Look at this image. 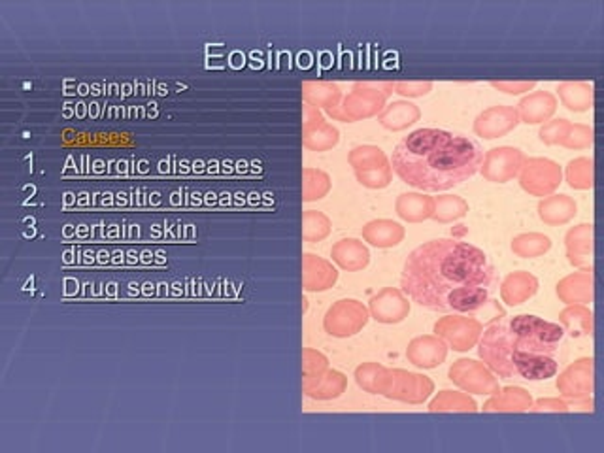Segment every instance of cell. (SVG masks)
<instances>
[{"label": "cell", "mask_w": 604, "mask_h": 453, "mask_svg": "<svg viewBox=\"0 0 604 453\" xmlns=\"http://www.w3.org/2000/svg\"><path fill=\"white\" fill-rule=\"evenodd\" d=\"M333 261L347 272L367 268L371 263V251L357 239H342L331 248Z\"/></svg>", "instance_id": "obj_22"}, {"label": "cell", "mask_w": 604, "mask_h": 453, "mask_svg": "<svg viewBox=\"0 0 604 453\" xmlns=\"http://www.w3.org/2000/svg\"><path fill=\"white\" fill-rule=\"evenodd\" d=\"M565 248L569 263L578 268H591L593 257V225L580 223L565 234Z\"/></svg>", "instance_id": "obj_17"}, {"label": "cell", "mask_w": 604, "mask_h": 453, "mask_svg": "<svg viewBox=\"0 0 604 453\" xmlns=\"http://www.w3.org/2000/svg\"><path fill=\"white\" fill-rule=\"evenodd\" d=\"M367 321H369L367 308H364L359 301L344 299L328 308L323 319V329L331 336L347 338L357 335L364 325H367Z\"/></svg>", "instance_id": "obj_7"}, {"label": "cell", "mask_w": 604, "mask_h": 453, "mask_svg": "<svg viewBox=\"0 0 604 453\" xmlns=\"http://www.w3.org/2000/svg\"><path fill=\"white\" fill-rule=\"evenodd\" d=\"M538 292V280L527 270H518L508 274L501 283V299L508 306H520L535 297Z\"/></svg>", "instance_id": "obj_21"}, {"label": "cell", "mask_w": 604, "mask_h": 453, "mask_svg": "<svg viewBox=\"0 0 604 453\" xmlns=\"http://www.w3.org/2000/svg\"><path fill=\"white\" fill-rule=\"evenodd\" d=\"M388 370L390 369L378 365V362H364V365L355 369V382L364 391L381 395L383 384H386Z\"/></svg>", "instance_id": "obj_37"}, {"label": "cell", "mask_w": 604, "mask_h": 453, "mask_svg": "<svg viewBox=\"0 0 604 453\" xmlns=\"http://www.w3.org/2000/svg\"><path fill=\"white\" fill-rule=\"evenodd\" d=\"M495 268L468 242L438 239L417 246L400 274V292L433 312L470 314L486 306Z\"/></svg>", "instance_id": "obj_1"}, {"label": "cell", "mask_w": 604, "mask_h": 453, "mask_svg": "<svg viewBox=\"0 0 604 453\" xmlns=\"http://www.w3.org/2000/svg\"><path fill=\"white\" fill-rule=\"evenodd\" d=\"M571 121L569 119H550V121H546L542 126H540V131H538V136H540V142L546 144V146H561L566 133H569L571 129Z\"/></svg>", "instance_id": "obj_41"}, {"label": "cell", "mask_w": 604, "mask_h": 453, "mask_svg": "<svg viewBox=\"0 0 604 453\" xmlns=\"http://www.w3.org/2000/svg\"><path fill=\"white\" fill-rule=\"evenodd\" d=\"M520 123L514 106H491L474 119L472 129L484 140H495L514 131Z\"/></svg>", "instance_id": "obj_13"}, {"label": "cell", "mask_w": 604, "mask_h": 453, "mask_svg": "<svg viewBox=\"0 0 604 453\" xmlns=\"http://www.w3.org/2000/svg\"><path fill=\"white\" fill-rule=\"evenodd\" d=\"M566 150H585L593 146V129L590 125H571L563 144Z\"/></svg>", "instance_id": "obj_42"}, {"label": "cell", "mask_w": 604, "mask_h": 453, "mask_svg": "<svg viewBox=\"0 0 604 453\" xmlns=\"http://www.w3.org/2000/svg\"><path fill=\"white\" fill-rule=\"evenodd\" d=\"M561 327L574 338L591 336L593 333V314L585 304H569L559 314Z\"/></svg>", "instance_id": "obj_28"}, {"label": "cell", "mask_w": 604, "mask_h": 453, "mask_svg": "<svg viewBox=\"0 0 604 453\" xmlns=\"http://www.w3.org/2000/svg\"><path fill=\"white\" fill-rule=\"evenodd\" d=\"M331 232V220L321 212L308 210L302 213V240L304 242H320L328 237Z\"/></svg>", "instance_id": "obj_38"}, {"label": "cell", "mask_w": 604, "mask_h": 453, "mask_svg": "<svg viewBox=\"0 0 604 453\" xmlns=\"http://www.w3.org/2000/svg\"><path fill=\"white\" fill-rule=\"evenodd\" d=\"M448 357V344L441 336H417L407 348V359L417 369H436L441 367Z\"/></svg>", "instance_id": "obj_15"}, {"label": "cell", "mask_w": 604, "mask_h": 453, "mask_svg": "<svg viewBox=\"0 0 604 453\" xmlns=\"http://www.w3.org/2000/svg\"><path fill=\"white\" fill-rule=\"evenodd\" d=\"M510 248L521 259H537L552 249V239L542 232H521L512 239Z\"/></svg>", "instance_id": "obj_30"}, {"label": "cell", "mask_w": 604, "mask_h": 453, "mask_svg": "<svg viewBox=\"0 0 604 453\" xmlns=\"http://www.w3.org/2000/svg\"><path fill=\"white\" fill-rule=\"evenodd\" d=\"M328 370V361L323 353L314 350H302V393L312 389L323 374Z\"/></svg>", "instance_id": "obj_34"}, {"label": "cell", "mask_w": 604, "mask_h": 453, "mask_svg": "<svg viewBox=\"0 0 604 453\" xmlns=\"http://www.w3.org/2000/svg\"><path fill=\"white\" fill-rule=\"evenodd\" d=\"M405 227L391 220H374L363 227V239L374 248L390 249L405 240Z\"/></svg>", "instance_id": "obj_24"}, {"label": "cell", "mask_w": 604, "mask_h": 453, "mask_svg": "<svg viewBox=\"0 0 604 453\" xmlns=\"http://www.w3.org/2000/svg\"><path fill=\"white\" fill-rule=\"evenodd\" d=\"M434 333L455 352H468L478 344L484 325L467 316H448L434 323Z\"/></svg>", "instance_id": "obj_9"}, {"label": "cell", "mask_w": 604, "mask_h": 453, "mask_svg": "<svg viewBox=\"0 0 604 453\" xmlns=\"http://www.w3.org/2000/svg\"><path fill=\"white\" fill-rule=\"evenodd\" d=\"M557 297L566 306L569 304H590L593 301V272L582 268L574 274L565 276L557 283Z\"/></svg>", "instance_id": "obj_19"}, {"label": "cell", "mask_w": 604, "mask_h": 453, "mask_svg": "<svg viewBox=\"0 0 604 453\" xmlns=\"http://www.w3.org/2000/svg\"><path fill=\"white\" fill-rule=\"evenodd\" d=\"M559 393L569 401L591 398L593 393V359L583 357L566 367L557 378Z\"/></svg>", "instance_id": "obj_11"}, {"label": "cell", "mask_w": 604, "mask_h": 453, "mask_svg": "<svg viewBox=\"0 0 604 453\" xmlns=\"http://www.w3.org/2000/svg\"><path fill=\"white\" fill-rule=\"evenodd\" d=\"M419 118H421V112L416 104L407 102V100H397L383 108L378 116V121L383 129L398 133V131L408 129V126H412L414 123H417Z\"/></svg>", "instance_id": "obj_25"}, {"label": "cell", "mask_w": 604, "mask_h": 453, "mask_svg": "<svg viewBox=\"0 0 604 453\" xmlns=\"http://www.w3.org/2000/svg\"><path fill=\"white\" fill-rule=\"evenodd\" d=\"M468 213V203L457 195H441L434 198V212L431 220L436 223H451Z\"/></svg>", "instance_id": "obj_31"}, {"label": "cell", "mask_w": 604, "mask_h": 453, "mask_svg": "<svg viewBox=\"0 0 604 453\" xmlns=\"http://www.w3.org/2000/svg\"><path fill=\"white\" fill-rule=\"evenodd\" d=\"M369 314L383 325H395L405 321L410 314V302L400 289L383 287L369 302Z\"/></svg>", "instance_id": "obj_14"}, {"label": "cell", "mask_w": 604, "mask_h": 453, "mask_svg": "<svg viewBox=\"0 0 604 453\" xmlns=\"http://www.w3.org/2000/svg\"><path fill=\"white\" fill-rule=\"evenodd\" d=\"M478 144L442 129H417L402 138L391 169L405 184L421 191H448L480 170Z\"/></svg>", "instance_id": "obj_3"}, {"label": "cell", "mask_w": 604, "mask_h": 453, "mask_svg": "<svg viewBox=\"0 0 604 453\" xmlns=\"http://www.w3.org/2000/svg\"><path fill=\"white\" fill-rule=\"evenodd\" d=\"M355 178L361 186L369 187V189H383L391 184L393 178V169L391 162H381V165L364 169V170H355Z\"/></svg>", "instance_id": "obj_39"}, {"label": "cell", "mask_w": 604, "mask_h": 453, "mask_svg": "<svg viewBox=\"0 0 604 453\" xmlns=\"http://www.w3.org/2000/svg\"><path fill=\"white\" fill-rule=\"evenodd\" d=\"M393 91L402 97H425L433 91V83L431 82H398L393 83Z\"/></svg>", "instance_id": "obj_43"}, {"label": "cell", "mask_w": 604, "mask_h": 453, "mask_svg": "<svg viewBox=\"0 0 604 453\" xmlns=\"http://www.w3.org/2000/svg\"><path fill=\"white\" fill-rule=\"evenodd\" d=\"M433 391L434 384L427 376L412 374L407 370H388L381 395L391 398V401L419 405L427 401Z\"/></svg>", "instance_id": "obj_6"}, {"label": "cell", "mask_w": 604, "mask_h": 453, "mask_svg": "<svg viewBox=\"0 0 604 453\" xmlns=\"http://www.w3.org/2000/svg\"><path fill=\"white\" fill-rule=\"evenodd\" d=\"M347 161H350L354 170H364L381 165V162H388L390 159L376 146H357L350 152V155H347Z\"/></svg>", "instance_id": "obj_40"}, {"label": "cell", "mask_w": 604, "mask_h": 453, "mask_svg": "<svg viewBox=\"0 0 604 453\" xmlns=\"http://www.w3.org/2000/svg\"><path fill=\"white\" fill-rule=\"evenodd\" d=\"M328 191H331V178L328 174L316 170V169H304L302 170V201L314 203L323 198Z\"/></svg>", "instance_id": "obj_36"}, {"label": "cell", "mask_w": 604, "mask_h": 453, "mask_svg": "<svg viewBox=\"0 0 604 453\" xmlns=\"http://www.w3.org/2000/svg\"><path fill=\"white\" fill-rule=\"evenodd\" d=\"M565 331L561 325L520 314L493 321L478 340L484 365L501 378L540 382L556 376Z\"/></svg>", "instance_id": "obj_2"}, {"label": "cell", "mask_w": 604, "mask_h": 453, "mask_svg": "<svg viewBox=\"0 0 604 453\" xmlns=\"http://www.w3.org/2000/svg\"><path fill=\"white\" fill-rule=\"evenodd\" d=\"M520 186L533 196H550L561 186L563 170L552 159H525L520 170Z\"/></svg>", "instance_id": "obj_5"}, {"label": "cell", "mask_w": 604, "mask_h": 453, "mask_svg": "<svg viewBox=\"0 0 604 453\" xmlns=\"http://www.w3.org/2000/svg\"><path fill=\"white\" fill-rule=\"evenodd\" d=\"M302 99L306 104L314 108H325L327 112H333L342 102V93L338 85L327 82H306L302 83Z\"/></svg>", "instance_id": "obj_29"}, {"label": "cell", "mask_w": 604, "mask_h": 453, "mask_svg": "<svg viewBox=\"0 0 604 453\" xmlns=\"http://www.w3.org/2000/svg\"><path fill=\"white\" fill-rule=\"evenodd\" d=\"M530 412H535V414H540V412H569V405H566L565 401H561V398H540V401L533 403L529 408Z\"/></svg>", "instance_id": "obj_44"}, {"label": "cell", "mask_w": 604, "mask_h": 453, "mask_svg": "<svg viewBox=\"0 0 604 453\" xmlns=\"http://www.w3.org/2000/svg\"><path fill=\"white\" fill-rule=\"evenodd\" d=\"M347 378L338 370H327L320 382L308 389L304 395L316 398V401H331V398L340 396L346 391Z\"/></svg>", "instance_id": "obj_33"}, {"label": "cell", "mask_w": 604, "mask_h": 453, "mask_svg": "<svg viewBox=\"0 0 604 453\" xmlns=\"http://www.w3.org/2000/svg\"><path fill=\"white\" fill-rule=\"evenodd\" d=\"M395 212L407 223L427 222L434 212V198L424 193H402L395 203Z\"/></svg>", "instance_id": "obj_23"}, {"label": "cell", "mask_w": 604, "mask_h": 453, "mask_svg": "<svg viewBox=\"0 0 604 453\" xmlns=\"http://www.w3.org/2000/svg\"><path fill=\"white\" fill-rule=\"evenodd\" d=\"M478 405L465 393L460 391H441L429 405V412H476Z\"/></svg>", "instance_id": "obj_35"}, {"label": "cell", "mask_w": 604, "mask_h": 453, "mask_svg": "<svg viewBox=\"0 0 604 453\" xmlns=\"http://www.w3.org/2000/svg\"><path fill=\"white\" fill-rule=\"evenodd\" d=\"M450 379L467 393L474 395H495L499 393V382L484 362L472 359H460L450 367Z\"/></svg>", "instance_id": "obj_8"}, {"label": "cell", "mask_w": 604, "mask_h": 453, "mask_svg": "<svg viewBox=\"0 0 604 453\" xmlns=\"http://www.w3.org/2000/svg\"><path fill=\"white\" fill-rule=\"evenodd\" d=\"M525 159V153L518 148H493L484 155L480 172L484 179L491 181V184H508L510 179H514L520 174Z\"/></svg>", "instance_id": "obj_10"}, {"label": "cell", "mask_w": 604, "mask_h": 453, "mask_svg": "<svg viewBox=\"0 0 604 453\" xmlns=\"http://www.w3.org/2000/svg\"><path fill=\"white\" fill-rule=\"evenodd\" d=\"M535 82H491V87H495L506 95H521L525 91L535 89Z\"/></svg>", "instance_id": "obj_45"}, {"label": "cell", "mask_w": 604, "mask_h": 453, "mask_svg": "<svg viewBox=\"0 0 604 453\" xmlns=\"http://www.w3.org/2000/svg\"><path fill=\"white\" fill-rule=\"evenodd\" d=\"M520 121L527 125H544L550 121L557 110V97L547 91H535L527 97H523L518 104Z\"/></svg>", "instance_id": "obj_18"}, {"label": "cell", "mask_w": 604, "mask_h": 453, "mask_svg": "<svg viewBox=\"0 0 604 453\" xmlns=\"http://www.w3.org/2000/svg\"><path fill=\"white\" fill-rule=\"evenodd\" d=\"M559 100L566 110L582 114L593 108V85L583 82H565L557 87Z\"/></svg>", "instance_id": "obj_26"}, {"label": "cell", "mask_w": 604, "mask_h": 453, "mask_svg": "<svg viewBox=\"0 0 604 453\" xmlns=\"http://www.w3.org/2000/svg\"><path fill=\"white\" fill-rule=\"evenodd\" d=\"M530 405H533V398L523 388H504L491 395L484 405V412H525Z\"/></svg>", "instance_id": "obj_27"}, {"label": "cell", "mask_w": 604, "mask_h": 453, "mask_svg": "<svg viewBox=\"0 0 604 453\" xmlns=\"http://www.w3.org/2000/svg\"><path fill=\"white\" fill-rule=\"evenodd\" d=\"M566 184L573 189L578 191H588L593 187V178H595V167H593V159L591 157H578L573 159L566 167Z\"/></svg>", "instance_id": "obj_32"}, {"label": "cell", "mask_w": 604, "mask_h": 453, "mask_svg": "<svg viewBox=\"0 0 604 453\" xmlns=\"http://www.w3.org/2000/svg\"><path fill=\"white\" fill-rule=\"evenodd\" d=\"M391 83H355L352 93L347 95L338 108L328 116L340 121H357L363 118H372L383 110V102L390 97L393 89H388Z\"/></svg>", "instance_id": "obj_4"}, {"label": "cell", "mask_w": 604, "mask_h": 453, "mask_svg": "<svg viewBox=\"0 0 604 453\" xmlns=\"http://www.w3.org/2000/svg\"><path fill=\"white\" fill-rule=\"evenodd\" d=\"M302 112H304V121H302L304 148L312 150V152H327V150L335 148L340 140V133L337 126L328 125L320 114L318 108L314 106L306 104L302 108Z\"/></svg>", "instance_id": "obj_12"}, {"label": "cell", "mask_w": 604, "mask_h": 453, "mask_svg": "<svg viewBox=\"0 0 604 453\" xmlns=\"http://www.w3.org/2000/svg\"><path fill=\"white\" fill-rule=\"evenodd\" d=\"M537 212L544 225L559 227L574 220L578 213V205L569 195H550L538 203Z\"/></svg>", "instance_id": "obj_20"}, {"label": "cell", "mask_w": 604, "mask_h": 453, "mask_svg": "<svg viewBox=\"0 0 604 453\" xmlns=\"http://www.w3.org/2000/svg\"><path fill=\"white\" fill-rule=\"evenodd\" d=\"M338 280L337 268L321 259L314 253H304L302 256V287L310 293H320L331 289Z\"/></svg>", "instance_id": "obj_16"}]
</instances>
